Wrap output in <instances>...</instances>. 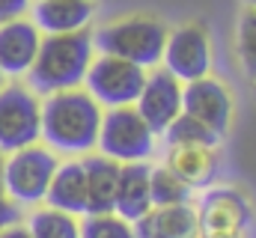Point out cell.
<instances>
[{
    "mask_svg": "<svg viewBox=\"0 0 256 238\" xmlns=\"http://www.w3.org/2000/svg\"><path fill=\"white\" fill-rule=\"evenodd\" d=\"M149 173L152 167L146 161H131L120 167V182H116V200H114V212L120 218H126L128 224L140 220L149 208H152V196H149Z\"/></svg>",
    "mask_w": 256,
    "mask_h": 238,
    "instance_id": "15",
    "label": "cell"
},
{
    "mask_svg": "<svg viewBox=\"0 0 256 238\" xmlns=\"http://www.w3.org/2000/svg\"><path fill=\"white\" fill-rule=\"evenodd\" d=\"M57 155L48 146H24L6 155L3 161V194L18 206H36L45 200L48 184L57 170Z\"/></svg>",
    "mask_w": 256,
    "mask_h": 238,
    "instance_id": "4",
    "label": "cell"
},
{
    "mask_svg": "<svg viewBox=\"0 0 256 238\" xmlns=\"http://www.w3.org/2000/svg\"><path fill=\"white\" fill-rule=\"evenodd\" d=\"M45 202L51 208H60L68 214H86V176H84V164L80 161H63L57 164L54 178L48 184Z\"/></svg>",
    "mask_w": 256,
    "mask_h": 238,
    "instance_id": "17",
    "label": "cell"
},
{
    "mask_svg": "<svg viewBox=\"0 0 256 238\" xmlns=\"http://www.w3.org/2000/svg\"><path fill=\"white\" fill-rule=\"evenodd\" d=\"M254 92H256V86H254Z\"/></svg>",
    "mask_w": 256,
    "mask_h": 238,
    "instance_id": "31",
    "label": "cell"
},
{
    "mask_svg": "<svg viewBox=\"0 0 256 238\" xmlns=\"http://www.w3.org/2000/svg\"><path fill=\"white\" fill-rule=\"evenodd\" d=\"M194 188L185 184L170 167H155L149 173V196L152 206H185L191 202Z\"/></svg>",
    "mask_w": 256,
    "mask_h": 238,
    "instance_id": "20",
    "label": "cell"
},
{
    "mask_svg": "<svg viewBox=\"0 0 256 238\" xmlns=\"http://www.w3.org/2000/svg\"><path fill=\"white\" fill-rule=\"evenodd\" d=\"M134 108L155 134H164V128L182 114V80L173 78L167 68L146 72V80Z\"/></svg>",
    "mask_w": 256,
    "mask_h": 238,
    "instance_id": "10",
    "label": "cell"
},
{
    "mask_svg": "<svg viewBox=\"0 0 256 238\" xmlns=\"http://www.w3.org/2000/svg\"><path fill=\"white\" fill-rule=\"evenodd\" d=\"M30 9H33L30 21L39 27L42 36L86 30L96 12L92 0H33Z\"/></svg>",
    "mask_w": 256,
    "mask_h": 238,
    "instance_id": "14",
    "label": "cell"
},
{
    "mask_svg": "<svg viewBox=\"0 0 256 238\" xmlns=\"http://www.w3.org/2000/svg\"><path fill=\"white\" fill-rule=\"evenodd\" d=\"M164 137L170 146H218L220 143V137L212 128H206L200 119L188 116V114H179L173 119L164 128Z\"/></svg>",
    "mask_w": 256,
    "mask_h": 238,
    "instance_id": "21",
    "label": "cell"
},
{
    "mask_svg": "<svg viewBox=\"0 0 256 238\" xmlns=\"http://www.w3.org/2000/svg\"><path fill=\"white\" fill-rule=\"evenodd\" d=\"M0 238H33V236H30V230H27V226L12 224V226H6V230L0 232Z\"/></svg>",
    "mask_w": 256,
    "mask_h": 238,
    "instance_id": "26",
    "label": "cell"
},
{
    "mask_svg": "<svg viewBox=\"0 0 256 238\" xmlns=\"http://www.w3.org/2000/svg\"><path fill=\"white\" fill-rule=\"evenodd\" d=\"M39 42H42V33L30 18L21 15L12 21H3L0 24V72H3V78L27 74L36 60Z\"/></svg>",
    "mask_w": 256,
    "mask_h": 238,
    "instance_id": "12",
    "label": "cell"
},
{
    "mask_svg": "<svg viewBox=\"0 0 256 238\" xmlns=\"http://www.w3.org/2000/svg\"><path fill=\"white\" fill-rule=\"evenodd\" d=\"M18 220H21V208H18V202H12L6 194H0V232H3L6 226L18 224Z\"/></svg>",
    "mask_w": 256,
    "mask_h": 238,
    "instance_id": "24",
    "label": "cell"
},
{
    "mask_svg": "<svg viewBox=\"0 0 256 238\" xmlns=\"http://www.w3.org/2000/svg\"><path fill=\"white\" fill-rule=\"evenodd\" d=\"M244 6H250V9H256V0H244Z\"/></svg>",
    "mask_w": 256,
    "mask_h": 238,
    "instance_id": "28",
    "label": "cell"
},
{
    "mask_svg": "<svg viewBox=\"0 0 256 238\" xmlns=\"http://www.w3.org/2000/svg\"><path fill=\"white\" fill-rule=\"evenodd\" d=\"M30 3L33 0H0V24L12 21V18H21L30 9Z\"/></svg>",
    "mask_w": 256,
    "mask_h": 238,
    "instance_id": "25",
    "label": "cell"
},
{
    "mask_svg": "<svg viewBox=\"0 0 256 238\" xmlns=\"http://www.w3.org/2000/svg\"><path fill=\"white\" fill-rule=\"evenodd\" d=\"M161 62L182 84L196 80V78H206L208 68H212V39H208V27L200 24V21H191V24H182V27L170 30L167 33L164 54H161Z\"/></svg>",
    "mask_w": 256,
    "mask_h": 238,
    "instance_id": "8",
    "label": "cell"
},
{
    "mask_svg": "<svg viewBox=\"0 0 256 238\" xmlns=\"http://www.w3.org/2000/svg\"><path fill=\"white\" fill-rule=\"evenodd\" d=\"M196 220H200V238L238 236L250 224V206L236 188H214L202 196Z\"/></svg>",
    "mask_w": 256,
    "mask_h": 238,
    "instance_id": "11",
    "label": "cell"
},
{
    "mask_svg": "<svg viewBox=\"0 0 256 238\" xmlns=\"http://www.w3.org/2000/svg\"><path fill=\"white\" fill-rule=\"evenodd\" d=\"M104 158H114L116 164L146 161L155 149V131L146 125V119L137 114L134 104L126 108H108L98 125V143Z\"/></svg>",
    "mask_w": 256,
    "mask_h": 238,
    "instance_id": "5",
    "label": "cell"
},
{
    "mask_svg": "<svg viewBox=\"0 0 256 238\" xmlns=\"http://www.w3.org/2000/svg\"><path fill=\"white\" fill-rule=\"evenodd\" d=\"M236 51L242 72L256 84V9L244 6L242 18H238V30H236Z\"/></svg>",
    "mask_w": 256,
    "mask_h": 238,
    "instance_id": "23",
    "label": "cell"
},
{
    "mask_svg": "<svg viewBox=\"0 0 256 238\" xmlns=\"http://www.w3.org/2000/svg\"><path fill=\"white\" fill-rule=\"evenodd\" d=\"M92 57H96V45H92L90 30L42 36L36 60L27 72V86L36 96L74 90V86L84 84Z\"/></svg>",
    "mask_w": 256,
    "mask_h": 238,
    "instance_id": "2",
    "label": "cell"
},
{
    "mask_svg": "<svg viewBox=\"0 0 256 238\" xmlns=\"http://www.w3.org/2000/svg\"><path fill=\"white\" fill-rule=\"evenodd\" d=\"M27 230L33 238H80V220L60 208H36L27 218Z\"/></svg>",
    "mask_w": 256,
    "mask_h": 238,
    "instance_id": "19",
    "label": "cell"
},
{
    "mask_svg": "<svg viewBox=\"0 0 256 238\" xmlns=\"http://www.w3.org/2000/svg\"><path fill=\"white\" fill-rule=\"evenodd\" d=\"M143 80H146V68H140L128 60L110 57V54H98V57H92L90 68H86L84 90L102 108H126V104L137 102Z\"/></svg>",
    "mask_w": 256,
    "mask_h": 238,
    "instance_id": "7",
    "label": "cell"
},
{
    "mask_svg": "<svg viewBox=\"0 0 256 238\" xmlns=\"http://www.w3.org/2000/svg\"><path fill=\"white\" fill-rule=\"evenodd\" d=\"M167 24L155 15H126L92 33L98 54L128 60L140 68H155L167 45Z\"/></svg>",
    "mask_w": 256,
    "mask_h": 238,
    "instance_id": "3",
    "label": "cell"
},
{
    "mask_svg": "<svg viewBox=\"0 0 256 238\" xmlns=\"http://www.w3.org/2000/svg\"><path fill=\"white\" fill-rule=\"evenodd\" d=\"M84 176H86V214H102V212H114V200H116V182H120V167L114 158L98 155H86L84 161Z\"/></svg>",
    "mask_w": 256,
    "mask_h": 238,
    "instance_id": "16",
    "label": "cell"
},
{
    "mask_svg": "<svg viewBox=\"0 0 256 238\" xmlns=\"http://www.w3.org/2000/svg\"><path fill=\"white\" fill-rule=\"evenodd\" d=\"M137 238H200V220L191 202L185 206H152L134 220Z\"/></svg>",
    "mask_w": 256,
    "mask_h": 238,
    "instance_id": "13",
    "label": "cell"
},
{
    "mask_svg": "<svg viewBox=\"0 0 256 238\" xmlns=\"http://www.w3.org/2000/svg\"><path fill=\"white\" fill-rule=\"evenodd\" d=\"M104 108L84 90H63L42 98V140L51 152L86 155L98 143Z\"/></svg>",
    "mask_w": 256,
    "mask_h": 238,
    "instance_id": "1",
    "label": "cell"
},
{
    "mask_svg": "<svg viewBox=\"0 0 256 238\" xmlns=\"http://www.w3.org/2000/svg\"><path fill=\"white\" fill-rule=\"evenodd\" d=\"M80 238H137L134 224L120 218L116 212H102V214H84L80 220Z\"/></svg>",
    "mask_w": 256,
    "mask_h": 238,
    "instance_id": "22",
    "label": "cell"
},
{
    "mask_svg": "<svg viewBox=\"0 0 256 238\" xmlns=\"http://www.w3.org/2000/svg\"><path fill=\"white\" fill-rule=\"evenodd\" d=\"M42 137V98L18 80L0 86V152L33 146Z\"/></svg>",
    "mask_w": 256,
    "mask_h": 238,
    "instance_id": "6",
    "label": "cell"
},
{
    "mask_svg": "<svg viewBox=\"0 0 256 238\" xmlns=\"http://www.w3.org/2000/svg\"><path fill=\"white\" fill-rule=\"evenodd\" d=\"M0 86H3V72H0Z\"/></svg>",
    "mask_w": 256,
    "mask_h": 238,
    "instance_id": "30",
    "label": "cell"
},
{
    "mask_svg": "<svg viewBox=\"0 0 256 238\" xmlns=\"http://www.w3.org/2000/svg\"><path fill=\"white\" fill-rule=\"evenodd\" d=\"M220 238H238V236H220Z\"/></svg>",
    "mask_w": 256,
    "mask_h": 238,
    "instance_id": "29",
    "label": "cell"
},
{
    "mask_svg": "<svg viewBox=\"0 0 256 238\" xmlns=\"http://www.w3.org/2000/svg\"><path fill=\"white\" fill-rule=\"evenodd\" d=\"M182 114L200 119L206 128H212L218 137L230 131L232 122V96L230 90L214 78H196L182 84Z\"/></svg>",
    "mask_w": 256,
    "mask_h": 238,
    "instance_id": "9",
    "label": "cell"
},
{
    "mask_svg": "<svg viewBox=\"0 0 256 238\" xmlns=\"http://www.w3.org/2000/svg\"><path fill=\"white\" fill-rule=\"evenodd\" d=\"M176 176L191 188H206L218 176V152L214 146H170L167 164Z\"/></svg>",
    "mask_w": 256,
    "mask_h": 238,
    "instance_id": "18",
    "label": "cell"
},
{
    "mask_svg": "<svg viewBox=\"0 0 256 238\" xmlns=\"http://www.w3.org/2000/svg\"><path fill=\"white\" fill-rule=\"evenodd\" d=\"M3 161H6V155L0 152V194H3Z\"/></svg>",
    "mask_w": 256,
    "mask_h": 238,
    "instance_id": "27",
    "label": "cell"
}]
</instances>
